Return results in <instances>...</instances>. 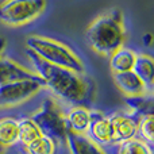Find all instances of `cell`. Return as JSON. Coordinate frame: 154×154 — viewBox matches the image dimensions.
Here are the masks:
<instances>
[{"label":"cell","instance_id":"8fae6325","mask_svg":"<svg viewBox=\"0 0 154 154\" xmlns=\"http://www.w3.org/2000/svg\"><path fill=\"white\" fill-rule=\"evenodd\" d=\"M65 142L69 147L70 154H106L100 145L95 143L92 139L82 134H76L68 130Z\"/></svg>","mask_w":154,"mask_h":154},{"label":"cell","instance_id":"52a82bcc","mask_svg":"<svg viewBox=\"0 0 154 154\" xmlns=\"http://www.w3.org/2000/svg\"><path fill=\"white\" fill-rule=\"evenodd\" d=\"M109 120L112 125V143H123L135 138L139 119L133 114L118 112L111 115Z\"/></svg>","mask_w":154,"mask_h":154},{"label":"cell","instance_id":"8992f818","mask_svg":"<svg viewBox=\"0 0 154 154\" xmlns=\"http://www.w3.org/2000/svg\"><path fill=\"white\" fill-rule=\"evenodd\" d=\"M45 87L42 79H24L0 85V107L19 106Z\"/></svg>","mask_w":154,"mask_h":154},{"label":"cell","instance_id":"4fadbf2b","mask_svg":"<svg viewBox=\"0 0 154 154\" xmlns=\"http://www.w3.org/2000/svg\"><path fill=\"white\" fill-rule=\"evenodd\" d=\"M133 72L135 73L146 87V92L152 95L153 92V77H154V65L153 58L146 54L135 56V62L133 66Z\"/></svg>","mask_w":154,"mask_h":154},{"label":"cell","instance_id":"e0dca14e","mask_svg":"<svg viewBox=\"0 0 154 154\" xmlns=\"http://www.w3.org/2000/svg\"><path fill=\"white\" fill-rule=\"evenodd\" d=\"M18 126H19V142L23 145V147L27 146L29 143H31L38 137L42 135L41 130L32 122L31 118H24L22 120H18Z\"/></svg>","mask_w":154,"mask_h":154},{"label":"cell","instance_id":"7a4b0ae2","mask_svg":"<svg viewBox=\"0 0 154 154\" xmlns=\"http://www.w3.org/2000/svg\"><path fill=\"white\" fill-rule=\"evenodd\" d=\"M126 39L123 15L119 10H111L92 22L87 30V42L96 53L111 56L123 48Z\"/></svg>","mask_w":154,"mask_h":154},{"label":"cell","instance_id":"9c48e42d","mask_svg":"<svg viewBox=\"0 0 154 154\" xmlns=\"http://www.w3.org/2000/svg\"><path fill=\"white\" fill-rule=\"evenodd\" d=\"M5 46L4 38H0V56ZM24 79H41L35 72H30L29 69H24L19 64L11 61L8 58H2L0 57V85L5 82L16 81V80H24Z\"/></svg>","mask_w":154,"mask_h":154},{"label":"cell","instance_id":"2e32d148","mask_svg":"<svg viewBox=\"0 0 154 154\" xmlns=\"http://www.w3.org/2000/svg\"><path fill=\"white\" fill-rule=\"evenodd\" d=\"M126 103L128 104L131 109L134 112V116L142 118L146 115H153V97L152 95L146 96H134V97H127Z\"/></svg>","mask_w":154,"mask_h":154},{"label":"cell","instance_id":"5b68a950","mask_svg":"<svg viewBox=\"0 0 154 154\" xmlns=\"http://www.w3.org/2000/svg\"><path fill=\"white\" fill-rule=\"evenodd\" d=\"M46 8V0H5L0 4V22L23 26L37 19Z\"/></svg>","mask_w":154,"mask_h":154},{"label":"cell","instance_id":"5bb4252c","mask_svg":"<svg viewBox=\"0 0 154 154\" xmlns=\"http://www.w3.org/2000/svg\"><path fill=\"white\" fill-rule=\"evenodd\" d=\"M135 56L137 54L133 50L126 48H120L116 51H114L109 58V68H111L112 73H123L133 70Z\"/></svg>","mask_w":154,"mask_h":154},{"label":"cell","instance_id":"d6986e66","mask_svg":"<svg viewBox=\"0 0 154 154\" xmlns=\"http://www.w3.org/2000/svg\"><path fill=\"white\" fill-rule=\"evenodd\" d=\"M153 127H154L153 115H146V116L139 118L137 134L141 135L142 142H145L147 146H152L153 143Z\"/></svg>","mask_w":154,"mask_h":154},{"label":"cell","instance_id":"ac0fdd59","mask_svg":"<svg viewBox=\"0 0 154 154\" xmlns=\"http://www.w3.org/2000/svg\"><path fill=\"white\" fill-rule=\"evenodd\" d=\"M57 143L51 138L46 135H41L37 139L29 143L27 146H24V150L27 154H54L56 153Z\"/></svg>","mask_w":154,"mask_h":154},{"label":"cell","instance_id":"44dd1931","mask_svg":"<svg viewBox=\"0 0 154 154\" xmlns=\"http://www.w3.org/2000/svg\"><path fill=\"white\" fill-rule=\"evenodd\" d=\"M4 150H5V147L3 146L2 143H0V154H3V153H4Z\"/></svg>","mask_w":154,"mask_h":154},{"label":"cell","instance_id":"3957f363","mask_svg":"<svg viewBox=\"0 0 154 154\" xmlns=\"http://www.w3.org/2000/svg\"><path fill=\"white\" fill-rule=\"evenodd\" d=\"M26 48L50 65L64 68L76 73L85 72L82 61L75 51L51 38L39 37V35L27 37Z\"/></svg>","mask_w":154,"mask_h":154},{"label":"cell","instance_id":"ffe728a7","mask_svg":"<svg viewBox=\"0 0 154 154\" xmlns=\"http://www.w3.org/2000/svg\"><path fill=\"white\" fill-rule=\"evenodd\" d=\"M119 154H152L150 149L145 142L139 139H130L127 142L120 143Z\"/></svg>","mask_w":154,"mask_h":154},{"label":"cell","instance_id":"30bf717a","mask_svg":"<svg viewBox=\"0 0 154 154\" xmlns=\"http://www.w3.org/2000/svg\"><path fill=\"white\" fill-rule=\"evenodd\" d=\"M114 75V81L115 85L125 93L127 97H134V96H142L146 92V87L142 82V80L139 79L133 70L123 73H112ZM149 95V93H147Z\"/></svg>","mask_w":154,"mask_h":154},{"label":"cell","instance_id":"7c38bea8","mask_svg":"<svg viewBox=\"0 0 154 154\" xmlns=\"http://www.w3.org/2000/svg\"><path fill=\"white\" fill-rule=\"evenodd\" d=\"M68 130L76 134L87 135L91 123V109L82 106H75L65 114Z\"/></svg>","mask_w":154,"mask_h":154},{"label":"cell","instance_id":"9a60e30c","mask_svg":"<svg viewBox=\"0 0 154 154\" xmlns=\"http://www.w3.org/2000/svg\"><path fill=\"white\" fill-rule=\"evenodd\" d=\"M19 142V126L18 120L14 118L0 119V143L4 147L12 146Z\"/></svg>","mask_w":154,"mask_h":154},{"label":"cell","instance_id":"6da1fadb","mask_svg":"<svg viewBox=\"0 0 154 154\" xmlns=\"http://www.w3.org/2000/svg\"><path fill=\"white\" fill-rule=\"evenodd\" d=\"M26 54L32 61L35 73L43 80L45 87L49 88L54 95L73 104V107L91 106L96 92L95 82L91 77L85 76L84 73H76L48 64L29 49L26 50Z\"/></svg>","mask_w":154,"mask_h":154},{"label":"cell","instance_id":"7402d4cb","mask_svg":"<svg viewBox=\"0 0 154 154\" xmlns=\"http://www.w3.org/2000/svg\"><path fill=\"white\" fill-rule=\"evenodd\" d=\"M24 154H27V153H24Z\"/></svg>","mask_w":154,"mask_h":154},{"label":"cell","instance_id":"ba28073f","mask_svg":"<svg viewBox=\"0 0 154 154\" xmlns=\"http://www.w3.org/2000/svg\"><path fill=\"white\" fill-rule=\"evenodd\" d=\"M87 137L97 145L112 143V125L109 116L99 111H91V123Z\"/></svg>","mask_w":154,"mask_h":154},{"label":"cell","instance_id":"277c9868","mask_svg":"<svg viewBox=\"0 0 154 154\" xmlns=\"http://www.w3.org/2000/svg\"><path fill=\"white\" fill-rule=\"evenodd\" d=\"M31 119L43 135L51 138L56 143L65 142L68 133L66 116L53 99L43 100L41 108L32 115Z\"/></svg>","mask_w":154,"mask_h":154}]
</instances>
